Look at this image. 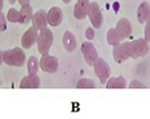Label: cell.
<instances>
[{"label": "cell", "instance_id": "1", "mask_svg": "<svg viewBox=\"0 0 150 119\" xmlns=\"http://www.w3.org/2000/svg\"><path fill=\"white\" fill-rule=\"evenodd\" d=\"M25 59H26V56L21 48L7 50L2 53V60L9 66L21 67L25 64Z\"/></svg>", "mask_w": 150, "mask_h": 119}, {"label": "cell", "instance_id": "2", "mask_svg": "<svg viewBox=\"0 0 150 119\" xmlns=\"http://www.w3.org/2000/svg\"><path fill=\"white\" fill-rule=\"evenodd\" d=\"M53 43V34L51 30L43 29L40 31L38 37V50L42 54H47Z\"/></svg>", "mask_w": 150, "mask_h": 119}, {"label": "cell", "instance_id": "3", "mask_svg": "<svg viewBox=\"0 0 150 119\" xmlns=\"http://www.w3.org/2000/svg\"><path fill=\"white\" fill-rule=\"evenodd\" d=\"M149 51L148 42L144 39H139L130 42V56L132 58H139L146 56Z\"/></svg>", "mask_w": 150, "mask_h": 119}, {"label": "cell", "instance_id": "4", "mask_svg": "<svg viewBox=\"0 0 150 119\" xmlns=\"http://www.w3.org/2000/svg\"><path fill=\"white\" fill-rule=\"evenodd\" d=\"M87 16L89 17L90 22L95 29H99L103 24V15L100 11V8L98 6L97 2H90L88 7V14Z\"/></svg>", "mask_w": 150, "mask_h": 119}, {"label": "cell", "instance_id": "5", "mask_svg": "<svg viewBox=\"0 0 150 119\" xmlns=\"http://www.w3.org/2000/svg\"><path fill=\"white\" fill-rule=\"evenodd\" d=\"M94 70H95L96 76L99 78V81L102 83H105L108 80L110 75H111V68L108 66V64L102 58H98L97 61L95 62Z\"/></svg>", "mask_w": 150, "mask_h": 119}, {"label": "cell", "instance_id": "6", "mask_svg": "<svg viewBox=\"0 0 150 119\" xmlns=\"http://www.w3.org/2000/svg\"><path fill=\"white\" fill-rule=\"evenodd\" d=\"M40 66H41L43 72L53 74L59 68V60H58V58L52 57L50 54H43L41 60H40Z\"/></svg>", "mask_w": 150, "mask_h": 119}, {"label": "cell", "instance_id": "7", "mask_svg": "<svg viewBox=\"0 0 150 119\" xmlns=\"http://www.w3.org/2000/svg\"><path fill=\"white\" fill-rule=\"evenodd\" d=\"M81 52H83L85 60L87 61V64L89 66H94L95 62L98 59L97 50L94 47V44L90 43V42H83V44H81Z\"/></svg>", "mask_w": 150, "mask_h": 119}, {"label": "cell", "instance_id": "8", "mask_svg": "<svg viewBox=\"0 0 150 119\" xmlns=\"http://www.w3.org/2000/svg\"><path fill=\"white\" fill-rule=\"evenodd\" d=\"M113 57L116 62H123L128 59L130 56V42H124L123 44L115 45L113 48Z\"/></svg>", "mask_w": 150, "mask_h": 119}, {"label": "cell", "instance_id": "9", "mask_svg": "<svg viewBox=\"0 0 150 119\" xmlns=\"http://www.w3.org/2000/svg\"><path fill=\"white\" fill-rule=\"evenodd\" d=\"M115 30L120 37V40H125L127 37H130V34L132 32V26H131V23L129 22L127 18H121L116 24Z\"/></svg>", "mask_w": 150, "mask_h": 119}, {"label": "cell", "instance_id": "10", "mask_svg": "<svg viewBox=\"0 0 150 119\" xmlns=\"http://www.w3.org/2000/svg\"><path fill=\"white\" fill-rule=\"evenodd\" d=\"M46 19L51 26H59L63 19V14L60 7H52L46 13Z\"/></svg>", "mask_w": 150, "mask_h": 119}, {"label": "cell", "instance_id": "11", "mask_svg": "<svg viewBox=\"0 0 150 119\" xmlns=\"http://www.w3.org/2000/svg\"><path fill=\"white\" fill-rule=\"evenodd\" d=\"M38 31L36 29H34V27H30L24 33V35L22 37V45L24 48L28 49L38 41Z\"/></svg>", "mask_w": 150, "mask_h": 119}, {"label": "cell", "instance_id": "12", "mask_svg": "<svg viewBox=\"0 0 150 119\" xmlns=\"http://www.w3.org/2000/svg\"><path fill=\"white\" fill-rule=\"evenodd\" d=\"M89 0H78L74 8V15L77 19H83L88 14Z\"/></svg>", "mask_w": 150, "mask_h": 119}, {"label": "cell", "instance_id": "13", "mask_svg": "<svg viewBox=\"0 0 150 119\" xmlns=\"http://www.w3.org/2000/svg\"><path fill=\"white\" fill-rule=\"evenodd\" d=\"M32 22H33V27L36 29L38 31H41L46 27L47 19H46V13L44 10H38V13H35L32 17Z\"/></svg>", "mask_w": 150, "mask_h": 119}, {"label": "cell", "instance_id": "14", "mask_svg": "<svg viewBox=\"0 0 150 119\" xmlns=\"http://www.w3.org/2000/svg\"><path fill=\"white\" fill-rule=\"evenodd\" d=\"M41 85V81L38 75H28L25 76L19 84L21 89H38Z\"/></svg>", "mask_w": 150, "mask_h": 119}, {"label": "cell", "instance_id": "15", "mask_svg": "<svg viewBox=\"0 0 150 119\" xmlns=\"http://www.w3.org/2000/svg\"><path fill=\"white\" fill-rule=\"evenodd\" d=\"M150 14V6L148 2H142L139 8H138V11H137V17H138V21L140 24H143V23H146L147 21V18H148V16Z\"/></svg>", "mask_w": 150, "mask_h": 119}, {"label": "cell", "instance_id": "16", "mask_svg": "<svg viewBox=\"0 0 150 119\" xmlns=\"http://www.w3.org/2000/svg\"><path fill=\"white\" fill-rule=\"evenodd\" d=\"M62 42H63V47L67 51H74L77 47V41H76V37H74V34L71 32H66L63 39H62Z\"/></svg>", "mask_w": 150, "mask_h": 119}, {"label": "cell", "instance_id": "17", "mask_svg": "<svg viewBox=\"0 0 150 119\" xmlns=\"http://www.w3.org/2000/svg\"><path fill=\"white\" fill-rule=\"evenodd\" d=\"M32 17H33V8L30 7V5L22 6V9L19 10V21H18V23L26 24L32 19Z\"/></svg>", "mask_w": 150, "mask_h": 119}, {"label": "cell", "instance_id": "18", "mask_svg": "<svg viewBox=\"0 0 150 119\" xmlns=\"http://www.w3.org/2000/svg\"><path fill=\"white\" fill-rule=\"evenodd\" d=\"M107 89H124L127 87V81L123 77H112L107 81Z\"/></svg>", "mask_w": 150, "mask_h": 119}, {"label": "cell", "instance_id": "19", "mask_svg": "<svg viewBox=\"0 0 150 119\" xmlns=\"http://www.w3.org/2000/svg\"><path fill=\"white\" fill-rule=\"evenodd\" d=\"M38 66L40 62L36 57L32 56L30 59L27 60V70H28V75H36L38 70Z\"/></svg>", "mask_w": 150, "mask_h": 119}, {"label": "cell", "instance_id": "20", "mask_svg": "<svg viewBox=\"0 0 150 119\" xmlns=\"http://www.w3.org/2000/svg\"><path fill=\"white\" fill-rule=\"evenodd\" d=\"M120 37H119L116 30L115 29H110L108 32H107V42H108V44L115 47V45L120 44Z\"/></svg>", "mask_w": 150, "mask_h": 119}, {"label": "cell", "instance_id": "21", "mask_svg": "<svg viewBox=\"0 0 150 119\" xmlns=\"http://www.w3.org/2000/svg\"><path fill=\"white\" fill-rule=\"evenodd\" d=\"M77 87L78 89H94L95 83L89 78H80L77 83Z\"/></svg>", "mask_w": 150, "mask_h": 119}, {"label": "cell", "instance_id": "22", "mask_svg": "<svg viewBox=\"0 0 150 119\" xmlns=\"http://www.w3.org/2000/svg\"><path fill=\"white\" fill-rule=\"evenodd\" d=\"M7 18L9 22L17 23L19 21V11H18L17 9H15V8H10V9L8 10Z\"/></svg>", "mask_w": 150, "mask_h": 119}, {"label": "cell", "instance_id": "23", "mask_svg": "<svg viewBox=\"0 0 150 119\" xmlns=\"http://www.w3.org/2000/svg\"><path fill=\"white\" fill-rule=\"evenodd\" d=\"M144 40L147 42H150V14L146 21V30H144Z\"/></svg>", "mask_w": 150, "mask_h": 119}, {"label": "cell", "instance_id": "24", "mask_svg": "<svg viewBox=\"0 0 150 119\" xmlns=\"http://www.w3.org/2000/svg\"><path fill=\"white\" fill-rule=\"evenodd\" d=\"M6 29H7V19L2 13H0V32L5 31Z\"/></svg>", "mask_w": 150, "mask_h": 119}, {"label": "cell", "instance_id": "25", "mask_svg": "<svg viewBox=\"0 0 150 119\" xmlns=\"http://www.w3.org/2000/svg\"><path fill=\"white\" fill-rule=\"evenodd\" d=\"M130 89H146V85L139 81H132L130 83Z\"/></svg>", "mask_w": 150, "mask_h": 119}, {"label": "cell", "instance_id": "26", "mask_svg": "<svg viewBox=\"0 0 150 119\" xmlns=\"http://www.w3.org/2000/svg\"><path fill=\"white\" fill-rule=\"evenodd\" d=\"M86 37H87L88 40H93V39L95 37V32H94V29L88 27V29L86 30Z\"/></svg>", "mask_w": 150, "mask_h": 119}, {"label": "cell", "instance_id": "27", "mask_svg": "<svg viewBox=\"0 0 150 119\" xmlns=\"http://www.w3.org/2000/svg\"><path fill=\"white\" fill-rule=\"evenodd\" d=\"M17 1L19 2L21 6H26V5H28V2H30V0H17Z\"/></svg>", "mask_w": 150, "mask_h": 119}, {"label": "cell", "instance_id": "28", "mask_svg": "<svg viewBox=\"0 0 150 119\" xmlns=\"http://www.w3.org/2000/svg\"><path fill=\"white\" fill-rule=\"evenodd\" d=\"M2 7H4V0H0V13L2 10Z\"/></svg>", "mask_w": 150, "mask_h": 119}, {"label": "cell", "instance_id": "29", "mask_svg": "<svg viewBox=\"0 0 150 119\" xmlns=\"http://www.w3.org/2000/svg\"><path fill=\"white\" fill-rule=\"evenodd\" d=\"M4 60H2V52L0 51V65H1V62H2Z\"/></svg>", "mask_w": 150, "mask_h": 119}, {"label": "cell", "instance_id": "30", "mask_svg": "<svg viewBox=\"0 0 150 119\" xmlns=\"http://www.w3.org/2000/svg\"><path fill=\"white\" fill-rule=\"evenodd\" d=\"M8 1H9V2L11 4V5H14V4H15V2L17 1V0H8Z\"/></svg>", "mask_w": 150, "mask_h": 119}, {"label": "cell", "instance_id": "31", "mask_svg": "<svg viewBox=\"0 0 150 119\" xmlns=\"http://www.w3.org/2000/svg\"><path fill=\"white\" fill-rule=\"evenodd\" d=\"M62 1H63V2H64V4H69V2H70V1H71V0H62Z\"/></svg>", "mask_w": 150, "mask_h": 119}]
</instances>
